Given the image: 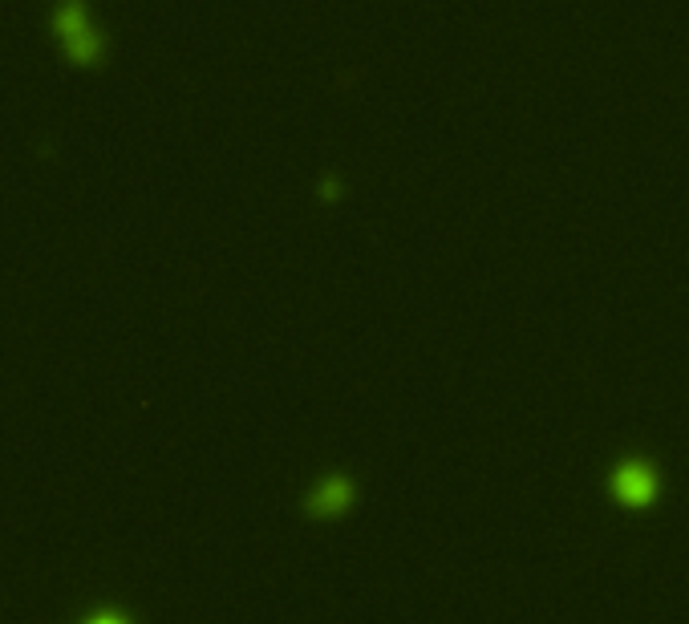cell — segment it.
I'll return each instance as SVG.
<instances>
[{
  "label": "cell",
  "mask_w": 689,
  "mask_h": 624,
  "mask_svg": "<svg viewBox=\"0 0 689 624\" xmlns=\"http://www.w3.org/2000/svg\"><path fill=\"white\" fill-rule=\"evenodd\" d=\"M69 624H134V620L114 604H98V608H86L78 620H69Z\"/></svg>",
  "instance_id": "1"
}]
</instances>
